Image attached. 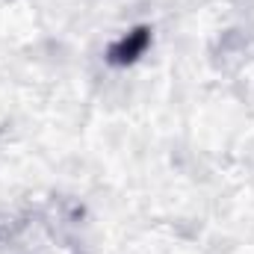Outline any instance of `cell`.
Listing matches in <instances>:
<instances>
[{
	"label": "cell",
	"mask_w": 254,
	"mask_h": 254,
	"mask_svg": "<svg viewBox=\"0 0 254 254\" xmlns=\"http://www.w3.org/2000/svg\"><path fill=\"white\" fill-rule=\"evenodd\" d=\"M151 45V27H133L122 39H116L107 51V63L116 68H127V65L139 63V57L148 51Z\"/></svg>",
	"instance_id": "cell-1"
}]
</instances>
